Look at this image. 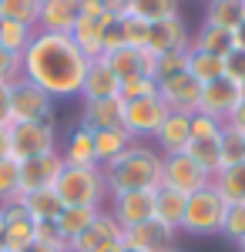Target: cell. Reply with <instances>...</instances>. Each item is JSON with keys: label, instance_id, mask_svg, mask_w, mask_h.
I'll return each mask as SVG.
<instances>
[{"label": "cell", "instance_id": "obj_54", "mask_svg": "<svg viewBox=\"0 0 245 252\" xmlns=\"http://www.w3.org/2000/svg\"><path fill=\"white\" fill-rule=\"evenodd\" d=\"M168 252H178V246H175V249H168Z\"/></svg>", "mask_w": 245, "mask_h": 252}, {"label": "cell", "instance_id": "obj_55", "mask_svg": "<svg viewBox=\"0 0 245 252\" xmlns=\"http://www.w3.org/2000/svg\"><path fill=\"white\" fill-rule=\"evenodd\" d=\"M124 252H138V249H124Z\"/></svg>", "mask_w": 245, "mask_h": 252}, {"label": "cell", "instance_id": "obj_6", "mask_svg": "<svg viewBox=\"0 0 245 252\" xmlns=\"http://www.w3.org/2000/svg\"><path fill=\"white\" fill-rule=\"evenodd\" d=\"M24 121H54V97L27 78L10 84V125Z\"/></svg>", "mask_w": 245, "mask_h": 252}, {"label": "cell", "instance_id": "obj_26", "mask_svg": "<svg viewBox=\"0 0 245 252\" xmlns=\"http://www.w3.org/2000/svg\"><path fill=\"white\" fill-rule=\"evenodd\" d=\"M212 185L218 189V195L225 198L228 205H239V202L245 205V161H239V165H225L222 172L212 178Z\"/></svg>", "mask_w": 245, "mask_h": 252}, {"label": "cell", "instance_id": "obj_3", "mask_svg": "<svg viewBox=\"0 0 245 252\" xmlns=\"http://www.w3.org/2000/svg\"><path fill=\"white\" fill-rule=\"evenodd\" d=\"M54 192L61 195L64 205H88V209H104V202L111 198L101 165H88V168L64 165L54 182Z\"/></svg>", "mask_w": 245, "mask_h": 252}, {"label": "cell", "instance_id": "obj_2", "mask_svg": "<svg viewBox=\"0 0 245 252\" xmlns=\"http://www.w3.org/2000/svg\"><path fill=\"white\" fill-rule=\"evenodd\" d=\"M161 168H165V155L158 148H151L145 141H131V148L124 155H118L111 165H104L108 195L154 192V189H161Z\"/></svg>", "mask_w": 245, "mask_h": 252}, {"label": "cell", "instance_id": "obj_48", "mask_svg": "<svg viewBox=\"0 0 245 252\" xmlns=\"http://www.w3.org/2000/svg\"><path fill=\"white\" fill-rule=\"evenodd\" d=\"M10 158V125H0V161Z\"/></svg>", "mask_w": 245, "mask_h": 252}, {"label": "cell", "instance_id": "obj_10", "mask_svg": "<svg viewBox=\"0 0 245 252\" xmlns=\"http://www.w3.org/2000/svg\"><path fill=\"white\" fill-rule=\"evenodd\" d=\"M239 101H242V88H239L235 81H228V78H218V81L202 84V94H198V111L225 125V118L235 111V104H239Z\"/></svg>", "mask_w": 245, "mask_h": 252}, {"label": "cell", "instance_id": "obj_58", "mask_svg": "<svg viewBox=\"0 0 245 252\" xmlns=\"http://www.w3.org/2000/svg\"><path fill=\"white\" fill-rule=\"evenodd\" d=\"M0 252H7V249H0Z\"/></svg>", "mask_w": 245, "mask_h": 252}, {"label": "cell", "instance_id": "obj_39", "mask_svg": "<svg viewBox=\"0 0 245 252\" xmlns=\"http://www.w3.org/2000/svg\"><path fill=\"white\" fill-rule=\"evenodd\" d=\"M188 71V51H175V54H158L154 58V81H165L171 74Z\"/></svg>", "mask_w": 245, "mask_h": 252}, {"label": "cell", "instance_id": "obj_46", "mask_svg": "<svg viewBox=\"0 0 245 252\" xmlns=\"http://www.w3.org/2000/svg\"><path fill=\"white\" fill-rule=\"evenodd\" d=\"M225 125H228V128H235L239 135H245V94H242V101L235 104V111L225 118Z\"/></svg>", "mask_w": 245, "mask_h": 252}, {"label": "cell", "instance_id": "obj_32", "mask_svg": "<svg viewBox=\"0 0 245 252\" xmlns=\"http://www.w3.org/2000/svg\"><path fill=\"white\" fill-rule=\"evenodd\" d=\"M188 74L198 81V84H208V81L225 78V67H222V58H215V54L188 51Z\"/></svg>", "mask_w": 245, "mask_h": 252}, {"label": "cell", "instance_id": "obj_27", "mask_svg": "<svg viewBox=\"0 0 245 252\" xmlns=\"http://www.w3.org/2000/svg\"><path fill=\"white\" fill-rule=\"evenodd\" d=\"M27 212L34 222H57V215L64 212V202L54 189H40V192H31V195H20Z\"/></svg>", "mask_w": 245, "mask_h": 252}, {"label": "cell", "instance_id": "obj_29", "mask_svg": "<svg viewBox=\"0 0 245 252\" xmlns=\"http://www.w3.org/2000/svg\"><path fill=\"white\" fill-rule=\"evenodd\" d=\"M97 212H101V209H88V205H64V212L57 215L54 225H57V232L71 242V239H77V235H81L88 225H91V222H94Z\"/></svg>", "mask_w": 245, "mask_h": 252}, {"label": "cell", "instance_id": "obj_8", "mask_svg": "<svg viewBox=\"0 0 245 252\" xmlns=\"http://www.w3.org/2000/svg\"><path fill=\"white\" fill-rule=\"evenodd\" d=\"M124 249V229L114 222V215L108 209H101L94 215V222L84 232L67 242V252H111Z\"/></svg>", "mask_w": 245, "mask_h": 252}, {"label": "cell", "instance_id": "obj_34", "mask_svg": "<svg viewBox=\"0 0 245 252\" xmlns=\"http://www.w3.org/2000/svg\"><path fill=\"white\" fill-rule=\"evenodd\" d=\"M40 0H0V20H17L27 27H37Z\"/></svg>", "mask_w": 245, "mask_h": 252}, {"label": "cell", "instance_id": "obj_20", "mask_svg": "<svg viewBox=\"0 0 245 252\" xmlns=\"http://www.w3.org/2000/svg\"><path fill=\"white\" fill-rule=\"evenodd\" d=\"M118 91H121V78L108 67V61L104 58L91 61L84 84H81V97L84 101H104V97H118Z\"/></svg>", "mask_w": 245, "mask_h": 252}, {"label": "cell", "instance_id": "obj_40", "mask_svg": "<svg viewBox=\"0 0 245 252\" xmlns=\"http://www.w3.org/2000/svg\"><path fill=\"white\" fill-rule=\"evenodd\" d=\"M228 242H235L239 246V239L245 235V205L239 202V205H225V219H222V232Z\"/></svg>", "mask_w": 245, "mask_h": 252}, {"label": "cell", "instance_id": "obj_50", "mask_svg": "<svg viewBox=\"0 0 245 252\" xmlns=\"http://www.w3.org/2000/svg\"><path fill=\"white\" fill-rule=\"evenodd\" d=\"M97 3H101V7H104V10H114V14H121V10H124V3H128V0H97Z\"/></svg>", "mask_w": 245, "mask_h": 252}, {"label": "cell", "instance_id": "obj_4", "mask_svg": "<svg viewBox=\"0 0 245 252\" xmlns=\"http://www.w3.org/2000/svg\"><path fill=\"white\" fill-rule=\"evenodd\" d=\"M225 198L218 195L215 185H205L198 192L188 195L185 202V219H182V229L178 232L188 235H218L222 232V219H225Z\"/></svg>", "mask_w": 245, "mask_h": 252}, {"label": "cell", "instance_id": "obj_28", "mask_svg": "<svg viewBox=\"0 0 245 252\" xmlns=\"http://www.w3.org/2000/svg\"><path fill=\"white\" fill-rule=\"evenodd\" d=\"M188 51H202V54H215V58H225L232 51V34L228 31H218L212 24H202L195 34H191Z\"/></svg>", "mask_w": 245, "mask_h": 252}, {"label": "cell", "instance_id": "obj_47", "mask_svg": "<svg viewBox=\"0 0 245 252\" xmlns=\"http://www.w3.org/2000/svg\"><path fill=\"white\" fill-rule=\"evenodd\" d=\"M0 125H10V84H0Z\"/></svg>", "mask_w": 245, "mask_h": 252}, {"label": "cell", "instance_id": "obj_9", "mask_svg": "<svg viewBox=\"0 0 245 252\" xmlns=\"http://www.w3.org/2000/svg\"><path fill=\"white\" fill-rule=\"evenodd\" d=\"M161 185H168L182 195H191L198 189L212 185V175H205L185 152L182 155H165V168H161Z\"/></svg>", "mask_w": 245, "mask_h": 252}, {"label": "cell", "instance_id": "obj_5", "mask_svg": "<svg viewBox=\"0 0 245 252\" xmlns=\"http://www.w3.org/2000/svg\"><path fill=\"white\" fill-rule=\"evenodd\" d=\"M57 121H24L10 125V158L27 161V158L57 152Z\"/></svg>", "mask_w": 245, "mask_h": 252}, {"label": "cell", "instance_id": "obj_16", "mask_svg": "<svg viewBox=\"0 0 245 252\" xmlns=\"http://www.w3.org/2000/svg\"><path fill=\"white\" fill-rule=\"evenodd\" d=\"M175 229L161 225V222H141V225H131L124 229V249H138V252H168L175 249Z\"/></svg>", "mask_w": 245, "mask_h": 252}, {"label": "cell", "instance_id": "obj_12", "mask_svg": "<svg viewBox=\"0 0 245 252\" xmlns=\"http://www.w3.org/2000/svg\"><path fill=\"white\" fill-rule=\"evenodd\" d=\"M61 168H64L61 152H47V155H37V158L20 161V195L40 192V189H54Z\"/></svg>", "mask_w": 245, "mask_h": 252}, {"label": "cell", "instance_id": "obj_43", "mask_svg": "<svg viewBox=\"0 0 245 252\" xmlns=\"http://www.w3.org/2000/svg\"><path fill=\"white\" fill-rule=\"evenodd\" d=\"M222 67H225V78L235 81L239 88H245V51L232 47L225 58H222Z\"/></svg>", "mask_w": 245, "mask_h": 252}, {"label": "cell", "instance_id": "obj_21", "mask_svg": "<svg viewBox=\"0 0 245 252\" xmlns=\"http://www.w3.org/2000/svg\"><path fill=\"white\" fill-rule=\"evenodd\" d=\"M57 152H61V158H64V165H74V168L97 165L94 161V131L84 128V125L77 121L74 128L67 131V138H64V148H57Z\"/></svg>", "mask_w": 245, "mask_h": 252}, {"label": "cell", "instance_id": "obj_57", "mask_svg": "<svg viewBox=\"0 0 245 252\" xmlns=\"http://www.w3.org/2000/svg\"><path fill=\"white\" fill-rule=\"evenodd\" d=\"M178 252H185V249H178Z\"/></svg>", "mask_w": 245, "mask_h": 252}, {"label": "cell", "instance_id": "obj_53", "mask_svg": "<svg viewBox=\"0 0 245 252\" xmlns=\"http://www.w3.org/2000/svg\"><path fill=\"white\" fill-rule=\"evenodd\" d=\"M239 249H242V252H245V235H242V239H239Z\"/></svg>", "mask_w": 245, "mask_h": 252}, {"label": "cell", "instance_id": "obj_18", "mask_svg": "<svg viewBox=\"0 0 245 252\" xmlns=\"http://www.w3.org/2000/svg\"><path fill=\"white\" fill-rule=\"evenodd\" d=\"M108 67L121 81L128 78H154V54L145 47H118L114 54H104Z\"/></svg>", "mask_w": 245, "mask_h": 252}, {"label": "cell", "instance_id": "obj_17", "mask_svg": "<svg viewBox=\"0 0 245 252\" xmlns=\"http://www.w3.org/2000/svg\"><path fill=\"white\" fill-rule=\"evenodd\" d=\"M154 148L161 155H182L188 152L191 145V115H182V111H168V118L161 121V128L154 131Z\"/></svg>", "mask_w": 245, "mask_h": 252}, {"label": "cell", "instance_id": "obj_30", "mask_svg": "<svg viewBox=\"0 0 245 252\" xmlns=\"http://www.w3.org/2000/svg\"><path fill=\"white\" fill-rule=\"evenodd\" d=\"M121 14H128V17H138V20H148V24H154V20L175 17V14H178V0H128Z\"/></svg>", "mask_w": 245, "mask_h": 252}, {"label": "cell", "instance_id": "obj_24", "mask_svg": "<svg viewBox=\"0 0 245 252\" xmlns=\"http://www.w3.org/2000/svg\"><path fill=\"white\" fill-rule=\"evenodd\" d=\"M134 138L124 131V128H104V131H94V161L104 168L111 165L118 155H124L131 148Z\"/></svg>", "mask_w": 245, "mask_h": 252}, {"label": "cell", "instance_id": "obj_51", "mask_svg": "<svg viewBox=\"0 0 245 252\" xmlns=\"http://www.w3.org/2000/svg\"><path fill=\"white\" fill-rule=\"evenodd\" d=\"M3 242H7V225H3V219H0V249H3Z\"/></svg>", "mask_w": 245, "mask_h": 252}, {"label": "cell", "instance_id": "obj_31", "mask_svg": "<svg viewBox=\"0 0 245 252\" xmlns=\"http://www.w3.org/2000/svg\"><path fill=\"white\" fill-rule=\"evenodd\" d=\"M185 155H188L205 175H212V178L222 172V152H218V138H198V141H191Z\"/></svg>", "mask_w": 245, "mask_h": 252}, {"label": "cell", "instance_id": "obj_37", "mask_svg": "<svg viewBox=\"0 0 245 252\" xmlns=\"http://www.w3.org/2000/svg\"><path fill=\"white\" fill-rule=\"evenodd\" d=\"M118 27H121L124 47H145V51H148V31H151L148 20H138V17H128V14H121Z\"/></svg>", "mask_w": 245, "mask_h": 252}, {"label": "cell", "instance_id": "obj_33", "mask_svg": "<svg viewBox=\"0 0 245 252\" xmlns=\"http://www.w3.org/2000/svg\"><path fill=\"white\" fill-rule=\"evenodd\" d=\"M34 34H37V27H27V24H17V20H0V47L14 51V54H24L31 47Z\"/></svg>", "mask_w": 245, "mask_h": 252}, {"label": "cell", "instance_id": "obj_22", "mask_svg": "<svg viewBox=\"0 0 245 252\" xmlns=\"http://www.w3.org/2000/svg\"><path fill=\"white\" fill-rule=\"evenodd\" d=\"M121 115H124V101L121 97H104V101H84L81 111V125L91 131H104V128H121Z\"/></svg>", "mask_w": 245, "mask_h": 252}, {"label": "cell", "instance_id": "obj_11", "mask_svg": "<svg viewBox=\"0 0 245 252\" xmlns=\"http://www.w3.org/2000/svg\"><path fill=\"white\" fill-rule=\"evenodd\" d=\"M198 94H202V84L191 78L188 71L158 81V97L165 101V108H168V111L195 115V111H198Z\"/></svg>", "mask_w": 245, "mask_h": 252}, {"label": "cell", "instance_id": "obj_56", "mask_svg": "<svg viewBox=\"0 0 245 252\" xmlns=\"http://www.w3.org/2000/svg\"><path fill=\"white\" fill-rule=\"evenodd\" d=\"M111 252H124V249H111Z\"/></svg>", "mask_w": 245, "mask_h": 252}, {"label": "cell", "instance_id": "obj_23", "mask_svg": "<svg viewBox=\"0 0 245 252\" xmlns=\"http://www.w3.org/2000/svg\"><path fill=\"white\" fill-rule=\"evenodd\" d=\"M185 202H188V195L175 192L168 185H161V189H154V222H161V225H168V229H182V219H185Z\"/></svg>", "mask_w": 245, "mask_h": 252}, {"label": "cell", "instance_id": "obj_19", "mask_svg": "<svg viewBox=\"0 0 245 252\" xmlns=\"http://www.w3.org/2000/svg\"><path fill=\"white\" fill-rule=\"evenodd\" d=\"M81 17V0H40L37 31L47 34H71V27Z\"/></svg>", "mask_w": 245, "mask_h": 252}, {"label": "cell", "instance_id": "obj_49", "mask_svg": "<svg viewBox=\"0 0 245 252\" xmlns=\"http://www.w3.org/2000/svg\"><path fill=\"white\" fill-rule=\"evenodd\" d=\"M232 47H239V51H245V20L232 31Z\"/></svg>", "mask_w": 245, "mask_h": 252}, {"label": "cell", "instance_id": "obj_36", "mask_svg": "<svg viewBox=\"0 0 245 252\" xmlns=\"http://www.w3.org/2000/svg\"><path fill=\"white\" fill-rule=\"evenodd\" d=\"M218 152H222V168H225V165H239V161H245V135H239L235 128L222 125Z\"/></svg>", "mask_w": 245, "mask_h": 252}, {"label": "cell", "instance_id": "obj_25", "mask_svg": "<svg viewBox=\"0 0 245 252\" xmlns=\"http://www.w3.org/2000/svg\"><path fill=\"white\" fill-rule=\"evenodd\" d=\"M245 20V0H208L205 3V24L218 31H235Z\"/></svg>", "mask_w": 245, "mask_h": 252}, {"label": "cell", "instance_id": "obj_41", "mask_svg": "<svg viewBox=\"0 0 245 252\" xmlns=\"http://www.w3.org/2000/svg\"><path fill=\"white\" fill-rule=\"evenodd\" d=\"M148 94H158V81L154 78H128L121 81V91H118L121 101H134V97H148Z\"/></svg>", "mask_w": 245, "mask_h": 252}, {"label": "cell", "instance_id": "obj_45", "mask_svg": "<svg viewBox=\"0 0 245 252\" xmlns=\"http://www.w3.org/2000/svg\"><path fill=\"white\" fill-rule=\"evenodd\" d=\"M20 81V54L0 47V84H17Z\"/></svg>", "mask_w": 245, "mask_h": 252}, {"label": "cell", "instance_id": "obj_14", "mask_svg": "<svg viewBox=\"0 0 245 252\" xmlns=\"http://www.w3.org/2000/svg\"><path fill=\"white\" fill-rule=\"evenodd\" d=\"M108 212L114 215V222H118L121 229L141 225V222L154 219V192H121V195H111Z\"/></svg>", "mask_w": 245, "mask_h": 252}, {"label": "cell", "instance_id": "obj_7", "mask_svg": "<svg viewBox=\"0 0 245 252\" xmlns=\"http://www.w3.org/2000/svg\"><path fill=\"white\" fill-rule=\"evenodd\" d=\"M168 118V108L158 94L148 97H134L124 101V115H121V128L134 138V141H151L154 131L161 128V121Z\"/></svg>", "mask_w": 245, "mask_h": 252}, {"label": "cell", "instance_id": "obj_42", "mask_svg": "<svg viewBox=\"0 0 245 252\" xmlns=\"http://www.w3.org/2000/svg\"><path fill=\"white\" fill-rule=\"evenodd\" d=\"M34 242L44 246L47 252H67V239L57 232L54 222H37V235H34Z\"/></svg>", "mask_w": 245, "mask_h": 252}, {"label": "cell", "instance_id": "obj_52", "mask_svg": "<svg viewBox=\"0 0 245 252\" xmlns=\"http://www.w3.org/2000/svg\"><path fill=\"white\" fill-rule=\"evenodd\" d=\"M24 252H47V249H44V246H37V242H34V246H27V249H24Z\"/></svg>", "mask_w": 245, "mask_h": 252}, {"label": "cell", "instance_id": "obj_13", "mask_svg": "<svg viewBox=\"0 0 245 252\" xmlns=\"http://www.w3.org/2000/svg\"><path fill=\"white\" fill-rule=\"evenodd\" d=\"M188 44H191V31H188V24L182 20V14L151 24L148 51L154 58H158V54H175V51H188Z\"/></svg>", "mask_w": 245, "mask_h": 252}, {"label": "cell", "instance_id": "obj_35", "mask_svg": "<svg viewBox=\"0 0 245 252\" xmlns=\"http://www.w3.org/2000/svg\"><path fill=\"white\" fill-rule=\"evenodd\" d=\"M34 235H37V222L34 219H20V222H7V252H24L27 246H34Z\"/></svg>", "mask_w": 245, "mask_h": 252}, {"label": "cell", "instance_id": "obj_1", "mask_svg": "<svg viewBox=\"0 0 245 252\" xmlns=\"http://www.w3.org/2000/svg\"><path fill=\"white\" fill-rule=\"evenodd\" d=\"M91 61L77 51L71 34H47L37 31L31 47L20 54V78L34 81L54 97H81V84Z\"/></svg>", "mask_w": 245, "mask_h": 252}, {"label": "cell", "instance_id": "obj_38", "mask_svg": "<svg viewBox=\"0 0 245 252\" xmlns=\"http://www.w3.org/2000/svg\"><path fill=\"white\" fill-rule=\"evenodd\" d=\"M20 195V161L3 158L0 161V202H10Z\"/></svg>", "mask_w": 245, "mask_h": 252}, {"label": "cell", "instance_id": "obj_15", "mask_svg": "<svg viewBox=\"0 0 245 252\" xmlns=\"http://www.w3.org/2000/svg\"><path fill=\"white\" fill-rule=\"evenodd\" d=\"M114 20H118L114 10H104L101 17H77V24L71 27V40L77 44V51L88 61H97L104 54V31Z\"/></svg>", "mask_w": 245, "mask_h": 252}, {"label": "cell", "instance_id": "obj_44", "mask_svg": "<svg viewBox=\"0 0 245 252\" xmlns=\"http://www.w3.org/2000/svg\"><path fill=\"white\" fill-rule=\"evenodd\" d=\"M218 135H222V121L202 115V111L191 115V141H198V138H218Z\"/></svg>", "mask_w": 245, "mask_h": 252}]
</instances>
